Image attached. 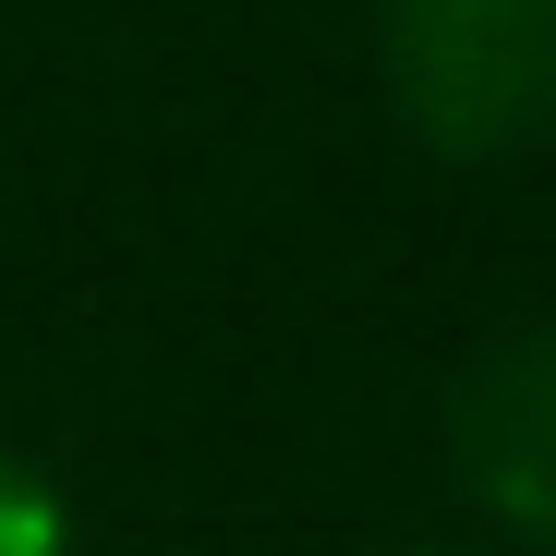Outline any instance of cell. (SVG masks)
<instances>
[{
	"instance_id": "6da1fadb",
	"label": "cell",
	"mask_w": 556,
	"mask_h": 556,
	"mask_svg": "<svg viewBox=\"0 0 556 556\" xmlns=\"http://www.w3.org/2000/svg\"><path fill=\"white\" fill-rule=\"evenodd\" d=\"M388 98L447 157L556 134V0H388Z\"/></svg>"
},
{
	"instance_id": "3957f363",
	"label": "cell",
	"mask_w": 556,
	"mask_h": 556,
	"mask_svg": "<svg viewBox=\"0 0 556 556\" xmlns=\"http://www.w3.org/2000/svg\"><path fill=\"white\" fill-rule=\"evenodd\" d=\"M0 556H73V532H61V496L25 472V459H0Z\"/></svg>"
},
{
	"instance_id": "7a4b0ae2",
	"label": "cell",
	"mask_w": 556,
	"mask_h": 556,
	"mask_svg": "<svg viewBox=\"0 0 556 556\" xmlns=\"http://www.w3.org/2000/svg\"><path fill=\"white\" fill-rule=\"evenodd\" d=\"M447 459L472 484L484 520L556 544V327H520L496 339L447 400Z\"/></svg>"
}]
</instances>
